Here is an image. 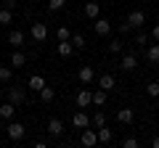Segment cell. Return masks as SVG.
<instances>
[{
	"mask_svg": "<svg viewBox=\"0 0 159 148\" xmlns=\"http://www.w3.org/2000/svg\"><path fill=\"white\" fill-rule=\"evenodd\" d=\"M151 146H154V148H159V135H157V137L151 140Z\"/></svg>",
	"mask_w": 159,
	"mask_h": 148,
	"instance_id": "obj_37",
	"label": "cell"
},
{
	"mask_svg": "<svg viewBox=\"0 0 159 148\" xmlns=\"http://www.w3.org/2000/svg\"><path fill=\"white\" fill-rule=\"evenodd\" d=\"M157 82H159V74H157Z\"/></svg>",
	"mask_w": 159,
	"mask_h": 148,
	"instance_id": "obj_38",
	"label": "cell"
},
{
	"mask_svg": "<svg viewBox=\"0 0 159 148\" xmlns=\"http://www.w3.org/2000/svg\"><path fill=\"white\" fill-rule=\"evenodd\" d=\"M61 132H64L61 119H51V122H48V135H51V137H61Z\"/></svg>",
	"mask_w": 159,
	"mask_h": 148,
	"instance_id": "obj_9",
	"label": "cell"
},
{
	"mask_svg": "<svg viewBox=\"0 0 159 148\" xmlns=\"http://www.w3.org/2000/svg\"><path fill=\"white\" fill-rule=\"evenodd\" d=\"M93 32H96L98 37H106V34L111 32V24H109L106 19H96V21H93Z\"/></svg>",
	"mask_w": 159,
	"mask_h": 148,
	"instance_id": "obj_4",
	"label": "cell"
},
{
	"mask_svg": "<svg viewBox=\"0 0 159 148\" xmlns=\"http://www.w3.org/2000/svg\"><path fill=\"white\" fill-rule=\"evenodd\" d=\"M69 42L74 45V50H85V45H88L82 34H72V37H69Z\"/></svg>",
	"mask_w": 159,
	"mask_h": 148,
	"instance_id": "obj_19",
	"label": "cell"
},
{
	"mask_svg": "<svg viewBox=\"0 0 159 148\" xmlns=\"http://www.w3.org/2000/svg\"><path fill=\"white\" fill-rule=\"evenodd\" d=\"M93 122H96V127H103V124H106V114H103V111H98V114L93 116Z\"/></svg>",
	"mask_w": 159,
	"mask_h": 148,
	"instance_id": "obj_30",
	"label": "cell"
},
{
	"mask_svg": "<svg viewBox=\"0 0 159 148\" xmlns=\"http://www.w3.org/2000/svg\"><path fill=\"white\" fill-rule=\"evenodd\" d=\"M98 85H101V90H114V77L111 74H101Z\"/></svg>",
	"mask_w": 159,
	"mask_h": 148,
	"instance_id": "obj_17",
	"label": "cell"
},
{
	"mask_svg": "<svg viewBox=\"0 0 159 148\" xmlns=\"http://www.w3.org/2000/svg\"><path fill=\"white\" fill-rule=\"evenodd\" d=\"M151 37H154V40H157V42H159V24H157V27H154V29H151Z\"/></svg>",
	"mask_w": 159,
	"mask_h": 148,
	"instance_id": "obj_36",
	"label": "cell"
},
{
	"mask_svg": "<svg viewBox=\"0 0 159 148\" xmlns=\"http://www.w3.org/2000/svg\"><path fill=\"white\" fill-rule=\"evenodd\" d=\"M111 130H106V124L103 127H98V143H111Z\"/></svg>",
	"mask_w": 159,
	"mask_h": 148,
	"instance_id": "obj_23",
	"label": "cell"
},
{
	"mask_svg": "<svg viewBox=\"0 0 159 148\" xmlns=\"http://www.w3.org/2000/svg\"><path fill=\"white\" fill-rule=\"evenodd\" d=\"M6 130H8V137H11V140H21L24 137V124H19V122H11Z\"/></svg>",
	"mask_w": 159,
	"mask_h": 148,
	"instance_id": "obj_7",
	"label": "cell"
},
{
	"mask_svg": "<svg viewBox=\"0 0 159 148\" xmlns=\"http://www.w3.org/2000/svg\"><path fill=\"white\" fill-rule=\"evenodd\" d=\"M130 29H133V27H130L127 21H125V24H119V32H122V34H125V32H130Z\"/></svg>",
	"mask_w": 159,
	"mask_h": 148,
	"instance_id": "obj_35",
	"label": "cell"
},
{
	"mask_svg": "<svg viewBox=\"0 0 159 148\" xmlns=\"http://www.w3.org/2000/svg\"><path fill=\"white\" fill-rule=\"evenodd\" d=\"M90 103H93V93H90V90H80V93H77V106H80V108L90 106Z\"/></svg>",
	"mask_w": 159,
	"mask_h": 148,
	"instance_id": "obj_12",
	"label": "cell"
},
{
	"mask_svg": "<svg viewBox=\"0 0 159 148\" xmlns=\"http://www.w3.org/2000/svg\"><path fill=\"white\" fill-rule=\"evenodd\" d=\"M53 98H56V90H53V87H43V90H40V101L43 103H51Z\"/></svg>",
	"mask_w": 159,
	"mask_h": 148,
	"instance_id": "obj_22",
	"label": "cell"
},
{
	"mask_svg": "<svg viewBox=\"0 0 159 148\" xmlns=\"http://www.w3.org/2000/svg\"><path fill=\"white\" fill-rule=\"evenodd\" d=\"M8 42H11V45H24V32H19V29H13L11 34H8Z\"/></svg>",
	"mask_w": 159,
	"mask_h": 148,
	"instance_id": "obj_18",
	"label": "cell"
},
{
	"mask_svg": "<svg viewBox=\"0 0 159 148\" xmlns=\"http://www.w3.org/2000/svg\"><path fill=\"white\" fill-rule=\"evenodd\" d=\"M127 24H130L133 29H141L143 24H146V13H143V11H130V16H127Z\"/></svg>",
	"mask_w": 159,
	"mask_h": 148,
	"instance_id": "obj_3",
	"label": "cell"
},
{
	"mask_svg": "<svg viewBox=\"0 0 159 148\" xmlns=\"http://www.w3.org/2000/svg\"><path fill=\"white\" fill-rule=\"evenodd\" d=\"M29 34L34 37V42H45V37H48V27H45L43 21H37V24H32Z\"/></svg>",
	"mask_w": 159,
	"mask_h": 148,
	"instance_id": "obj_2",
	"label": "cell"
},
{
	"mask_svg": "<svg viewBox=\"0 0 159 148\" xmlns=\"http://www.w3.org/2000/svg\"><path fill=\"white\" fill-rule=\"evenodd\" d=\"M146 58H148V63H159V42H157V45H148Z\"/></svg>",
	"mask_w": 159,
	"mask_h": 148,
	"instance_id": "obj_21",
	"label": "cell"
},
{
	"mask_svg": "<svg viewBox=\"0 0 159 148\" xmlns=\"http://www.w3.org/2000/svg\"><path fill=\"white\" fill-rule=\"evenodd\" d=\"M109 53H122V40H111L109 42Z\"/></svg>",
	"mask_w": 159,
	"mask_h": 148,
	"instance_id": "obj_28",
	"label": "cell"
},
{
	"mask_svg": "<svg viewBox=\"0 0 159 148\" xmlns=\"http://www.w3.org/2000/svg\"><path fill=\"white\" fill-rule=\"evenodd\" d=\"M24 63H27V53H21V50H13V56H11V66L21 69Z\"/></svg>",
	"mask_w": 159,
	"mask_h": 148,
	"instance_id": "obj_15",
	"label": "cell"
},
{
	"mask_svg": "<svg viewBox=\"0 0 159 148\" xmlns=\"http://www.w3.org/2000/svg\"><path fill=\"white\" fill-rule=\"evenodd\" d=\"M72 34H69V29L66 27H58V40H69Z\"/></svg>",
	"mask_w": 159,
	"mask_h": 148,
	"instance_id": "obj_33",
	"label": "cell"
},
{
	"mask_svg": "<svg viewBox=\"0 0 159 148\" xmlns=\"http://www.w3.org/2000/svg\"><path fill=\"white\" fill-rule=\"evenodd\" d=\"M72 124L77 127V130H85V127H90V116H88L85 111H77V114L72 116Z\"/></svg>",
	"mask_w": 159,
	"mask_h": 148,
	"instance_id": "obj_6",
	"label": "cell"
},
{
	"mask_svg": "<svg viewBox=\"0 0 159 148\" xmlns=\"http://www.w3.org/2000/svg\"><path fill=\"white\" fill-rule=\"evenodd\" d=\"M8 101L19 106V103H24V101H27V95H24V90H21V87H11V90H8Z\"/></svg>",
	"mask_w": 159,
	"mask_h": 148,
	"instance_id": "obj_8",
	"label": "cell"
},
{
	"mask_svg": "<svg viewBox=\"0 0 159 148\" xmlns=\"http://www.w3.org/2000/svg\"><path fill=\"white\" fill-rule=\"evenodd\" d=\"M72 53H74V45H72V42H69V40H58V56H61V58H69Z\"/></svg>",
	"mask_w": 159,
	"mask_h": 148,
	"instance_id": "obj_13",
	"label": "cell"
},
{
	"mask_svg": "<svg viewBox=\"0 0 159 148\" xmlns=\"http://www.w3.org/2000/svg\"><path fill=\"white\" fill-rule=\"evenodd\" d=\"M11 77H13V72H11L8 66H3V69H0V82H8Z\"/></svg>",
	"mask_w": 159,
	"mask_h": 148,
	"instance_id": "obj_29",
	"label": "cell"
},
{
	"mask_svg": "<svg viewBox=\"0 0 159 148\" xmlns=\"http://www.w3.org/2000/svg\"><path fill=\"white\" fill-rule=\"evenodd\" d=\"M13 114H16V103L6 101V103H3V106H0V116H3V119H11Z\"/></svg>",
	"mask_w": 159,
	"mask_h": 148,
	"instance_id": "obj_14",
	"label": "cell"
},
{
	"mask_svg": "<svg viewBox=\"0 0 159 148\" xmlns=\"http://www.w3.org/2000/svg\"><path fill=\"white\" fill-rule=\"evenodd\" d=\"M135 66H138V58L133 56V53H125V56H122V72H133Z\"/></svg>",
	"mask_w": 159,
	"mask_h": 148,
	"instance_id": "obj_11",
	"label": "cell"
},
{
	"mask_svg": "<svg viewBox=\"0 0 159 148\" xmlns=\"http://www.w3.org/2000/svg\"><path fill=\"white\" fill-rule=\"evenodd\" d=\"M98 13H101V6H98V3H88L85 6V16L88 19H98Z\"/></svg>",
	"mask_w": 159,
	"mask_h": 148,
	"instance_id": "obj_20",
	"label": "cell"
},
{
	"mask_svg": "<svg viewBox=\"0 0 159 148\" xmlns=\"http://www.w3.org/2000/svg\"><path fill=\"white\" fill-rule=\"evenodd\" d=\"M146 42H148V34L146 32H138L135 34V45H146Z\"/></svg>",
	"mask_w": 159,
	"mask_h": 148,
	"instance_id": "obj_31",
	"label": "cell"
},
{
	"mask_svg": "<svg viewBox=\"0 0 159 148\" xmlns=\"http://www.w3.org/2000/svg\"><path fill=\"white\" fill-rule=\"evenodd\" d=\"M77 77H80V82H82V85H90V82L96 80V72H93V66H80Z\"/></svg>",
	"mask_w": 159,
	"mask_h": 148,
	"instance_id": "obj_5",
	"label": "cell"
},
{
	"mask_svg": "<svg viewBox=\"0 0 159 148\" xmlns=\"http://www.w3.org/2000/svg\"><path fill=\"white\" fill-rule=\"evenodd\" d=\"M11 21H13V11L3 8V11H0V24H11Z\"/></svg>",
	"mask_w": 159,
	"mask_h": 148,
	"instance_id": "obj_25",
	"label": "cell"
},
{
	"mask_svg": "<svg viewBox=\"0 0 159 148\" xmlns=\"http://www.w3.org/2000/svg\"><path fill=\"white\" fill-rule=\"evenodd\" d=\"M122 148H138V140L135 137H125L122 140Z\"/></svg>",
	"mask_w": 159,
	"mask_h": 148,
	"instance_id": "obj_32",
	"label": "cell"
},
{
	"mask_svg": "<svg viewBox=\"0 0 159 148\" xmlns=\"http://www.w3.org/2000/svg\"><path fill=\"white\" fill-rule=\"evenodd\" d=\"M93 103H96V106H103V103H106V90L93 93Z\"/></svg>",
	"mask_w": 159,
	"mask_h": 148,
	"instance_id": "obj_24",
	"label": "cell"
},
{
	"mask_svg": "<svg viewBox=\"0 0 159 148\" xmlns=\"http://www.w3.org/2000/svg\"><path fill=\"white\" fill-rule=\"evenodd\" d=\"M3 3H6L8 11H13V8H16V0H3Z\"/></svg>",
	"mask_w": 159,
	"mask_h": 148,
	"instance_id": "obj_34",
	"label": "cell"
},
{
	"mask_svg": "<svg viewBox=\"0 0 159 148\" xmlns=\"http://www.w3.org/2000/svg\"><path fill=\"white\" fill-rule=\"evenodd\" d=\"M66 6V0H48V11H61Z\"/></svg>",
	"mask_w": 159,
	"mask_h": 148,
	"instance_id": "obj_26",
	"label": "cell"
},
{
	"mask_svg": "<svg viewBox=\"0 0 159 148\" xmlns=\"http://www.w3.org/2000/svg\"><path fill=\"white\" fill-rule=\"evenodd\" d=\"M29 87H32V90H43V87H45V80H43V77H40V74H32V77H29V82H27Z\"/></svg>",
	"mask_w": 159,
	"mask_h": 148,
	"instance_id": "obj_16",
	"label": "cell"
},
{
	"mask_svg": "<svg viewBox=\"0 0 159 148\" xmlns=\"http://www.w3.org/2000/svg\"><path fill=\"white\" fill-rule=\"evenodd\" d=\"M80 143L85 148H93V146H98V130H82V135H80Z\"/></svg>",
	"mask_w": 159,
	"mask_h": 148,
	"instance_id": "obj_1",
	"label": "cell"
},
{
	"mask_svg": "<svg viewBox=\"0 0 159 148\" xmlns=\"http://www.w3.org/2000/svg\"><path fill=\"white\" fill-rule=\"evenodd\" d=\"M146 93H148L151 98H159V82H148V85H146Z\"/></svg>",
	"mask_w": 159,
	"mask_h": 148,
	"instance_id": "obj_27",
	"label": "cell"
},
{
	"mask_svg": "<svg viewBox=\"0 0 159 148\" xmlns=\"http://www.w3.org/2000/svg\"><path fill=\"white\" fill-rule=\"evenodd\" d=\"M133 119H135L133 108H119V111H117V122H119V124H130Z\"/></svg>",
	"mask_w": 159,
	"mask_h": 148,
	"instance_id": "obj_10",
	"label": "cell"
}]
</instances>
